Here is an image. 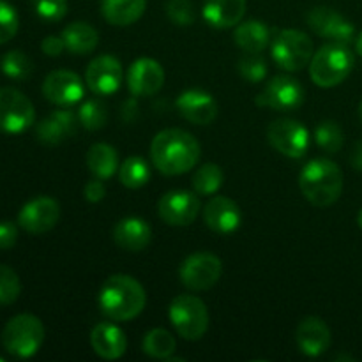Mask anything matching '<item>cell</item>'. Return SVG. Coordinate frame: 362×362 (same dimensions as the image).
Returning a JSON list of instances; mask_svg holds the SVG:
<instances>
[{
	"instance_id": "1",
	"label": "cell",
	"mask_w": 362,
	"mask_h": 362,
	"mask_svg": "<svg viewBox=\"0 0 362 362\" xmlns=\"http://www.w3.org/2000/svg\"><path fill=\"white\" fill-rule=\"evenodd\" d=\"M151 158L163 175H182L193 170L200 159V144L187 131L170 127L154 136Z\"/></svg>"
},
{
	"instance_id": "2",
	"label": "cell",
	"mask_w": 362,
	"mask_h": 362,
	"mask_svg": "<svg viewBox=\"0 0 362 362\" xmlns=\"http://www.w3.org/2000/svg\"><path fill=\"white\" fill-rule=\"evenodd\" d=\"M145 303V288L127 274L110 276L98 293L99 310L112 322L134 320L144 311Z\"/></svg>"
},
{
	"instance_id": "3",
	"label": "cell",
	"mask_w": 362,
	"mask_h": 362,
	"mask_svg": "<svg viewBox=\"0 0 362 362\" xmlns=\"http://www.w3.org/2000/svg\"><path fill=\"white\" fill-rule=\"evenodd\" d=\"M299 187L304 198L315 207H331L341 197V168L331 159H311L300 172Z\"/></svg>"
},
{
	"instance_id": "4",
	"label": "cell",
	"mask_w": 362,
	"mask_h": 362,
	"mask_svg": "<svg viewBox=\"0 0 362 362\" xmlns=\"http://www.w3.org/2000/svg\"><path fill=\"white\" fill-rule=\"evenodd\" d=\"M354 69V55L346 45L329 42L322 46L310 62V76L315 85L331 88L349 78Z\"/></svg>"
},
{
	"instance_id": "5",
	"label": "cell",
	"mask_w": 362,
	"mask_h": 362,
	"mask_svg": "<svg viewBox=\"0 0 362 362\" xmlns=\"http://www.w3.org/2000/svg\"><path fill=\"white\" fill-rule=\"evenodd\" d=\"M45 341V325L35 315H16L2 331V346L16 359L35 356Z\"/></svg>"
},
{
	"instance_id": "6",
	"label": "cell",
	"mask_w": 362,
	"mask_h": 362,
	"mask_svg": "<svg viewBox=\"0 0 362 362\" xmlns=\"http://www.w3.org/2000/svg\"><path fill=\"white\" fill-rule=\"evenodd\" d=\"M168 317L180 338L197 341L209 329V311L202 299L191 293L177 296L168 306Z\"/></svg>"
},
{
	"instance_id": "7",
	"label": "cell",
	"mask_w": 362,
	"mask_h": 362,
	"mask_svg": "<svg viewBox=\"0 0 362 362\" xmlns=\"http://www.w3.org/2000/svg\"><path fill=\"white\" fill-rule=\"evenodd\" d=\"M313 53V41L310 35L296 28H285L278 32L272 41V59L281 69L290 73L310 66Z\"/></svg>"
},
{
	"instance_id": "8",
	"label": "cell",
	"mask_w": 362,
	"mask_h": 362,
	"mask_svg": "<svg viewBox=\"0 0 362 362\" xmlns=\"http://www.w3.org/2000/svg\"><path fill=\"white\" fill-rule=\"evenodd\" d=\"M34 122L35 110L30 99L18 88H0V133L20 134Z\"/></svg>"
},
{
	"instance_id": "9",
	"label": "cell",
	"mask_w": 362,
	"mask_h": 362,
	"mask_svg": "<svg viewBox=\"0 0 362 362\" xmlns=\"http://www.w3.org/2000/svg\"><path fill=\"white\" fill-rule=\"evenodd\" d=\"M223 274V262L216 255L200 251L193 253L180 265V281L191 292H205L219 281Z\"/></svg>"
},
{
	"instance_id": "10",
	"label": "cell",
	"mask_w": 362,
	"mask_h": 362,
	"mask_svg": "<svg viewBox=\"0 0 362 362\" xmlns=\"http://www.w3.org/2000/svg\"><path fill=\"white\" fill-rule=\"evenodd\" d=\"M267 140L279 154L300 159L310 148V133L300 122L292 119H278L267 127Z\"/></svg>"
},
{
	"instance_id": "11",
	"label": "cell",
	"mask_w": 362,
	"mask_h": 362,
	"mask_svg": "<svg viewBox=\"0 0 362 362\" xmlns=\"http://www.w3.org/2000/svg\"><path fill=\"white\" fill-rule=\"evenodd\" d=\"M304 103V88L296 78L276 76L257 95V105L276 112H292Z\"/></svg>"
},
{
	"instance_id": "12",
	"label": "cell",
	"mask_w": 362,
	"mask_h": 362,
	"mask_svg": "<svg viewBox=\"0 0 362 362\" xmlns=\"http://www.w3.org/2000/svg\"><path fill=\"white\" fill-rule=\"evenodd\" d=\"M60 219V205L55 198L37 197L27 202L18 212V225L32 235H41L55 228Z\"/></svg>"
},
{
	"instance_id": "13",
	"label": "cell",
	"mask_w": 362,
	"mask_h": 362,
	"mask_svg": "<svg viewBox=\"0 0 362 362\" xmlns=\"http://www.w3.org/2000/svg\"><path fill=\"white\" fill-rule=\"evenodd\" d=\"M308 25H310L315 34L329 39L331 42L349 45L356 37V28H354V25L343 14L331 9V7H313L308 13Z\"/></svg>"
},
{
	"instance_id": "14",
	"label": "cell",
	"mask_w": 362,
	"mask_h": 362,
	"mask_svg": "<svg viewBox=\"0 0 362 362\" xmlns=\"http://www.w3.org/2000/svg\"><path fill=\"white\" fill-rule=\"evenodd\" d=\"M124 69L119 59L112 55H99L85 71V83L95 95H112L122 87Z\"/></svg>"
},
{
	"instance_id": "15",
	"label": "cell",
	"mask_w": 362,
	"mask_h": 362,
	"mask_svg": "<svg viewBox=\"0 0 362 362\" xmlns=\"http://www.w3.org/2000/svg\"><path fill=\"white\" fill-rule=\"evenodd\" d=\"M42 95L57 106H73L83 99L85 85L73 71L57 69L42 81Z\"/></svg>"
},
{
	"instance_id": "16",
	"label": "cell",
	"mask_w": 362,
	"mask_h": 362,
	"mask_svg": "<svg viewBox=\"0 0 362 362\" xmlns=\"http://www.w3.org/2000/svg\"><path fill=\"white\" fill-rule=\"evenodd\" d=\"M200 212V200L191 191H170L158 202V214L166 225L189 226Z\"/></svg>"
},
{
	"instance_id": "17",
	"label": "cell",
	"mask_w": 362,
	"mask_h": 362,
	"mask_svg": "<svg viewBox=\"0 0 362 362\" xmlns=\"http://www.w3.org/2000/svg\"><path fill=\"white\" fill-rule=\"evenodd\" d=\"M165 85V69L154 59H138L127 69V88L134 98L158 94Z\"/></svg>"
},
{
	"instance_id": "18",
	"label": "cell",
	"mask_w": 362,
	"mask_h": 362,
	"mask_svg": "<svg viewBox=\"0 0 362 362\" xmlns=\"http://www.w3.org/2000/svg\"><path fill=\"white\" fill-rule=\"evenodd\" d=\"M177 112L191 124L197 126H207L214 122L218 117V103L209 92L200 88H189L184 90L175 101Z\"/></svg>"
},
{
	"instance_id": "19",
	"label": "cell",
	"mask_w": 362,
	"mask_h": 362,
	"mask_svg": "<svg viewBox=\"0 0 362 362\" xmlns=\"http://www.w3.org/2000/svg\"><path fill=\"white\" fill-rule=\"evenodd\" d=\"M204 221L207 228H211L219 235H230L239 230L243 214L240 209L232 198L214 197L204 209Z\"/></svg>"
},
{
	"instance_id": "20",
	"label": "cell",
	"mask_w": 362,
	"mask_h": 362,
	"mask_svg": "<svg viewBox=\"0 0 362 362\" xmlns=\"http://www.w3.org/2000/svg\"><path fill=\"white\" fill-rule=\"evenodd\" d=\"M78 115L69 110H55L35 126V136L45 145H59L78 129Z\"/></svg>"
},
{
	"instance_id": "21",
	"label": "cell",
	"mask_w": 362,
	"mask_h": 362,
	"mask_svg": "<svg viewBox=\"0 0 362 362\" xmlns=\"http://www.w3.org/2000/svg\"><path fill=\"white\" fill-rule=\"evenodd\" d=\"M296 341L304 356L318 357L331 346V331L324 320L308 317L297 325Z\"/></svg>"
},
{
	"instance_id": "22",
	"label": "cell",
	"mask_w": 362,
	"mask_h": 362,
	"mask_svg": "<svg viewBox=\"0 0 362 362\" xmlns=\"http://www.w3.org/2000/svg\"><path fill=\"white\" fill-rule=\"evenodd\" d=\"M92 350L98 354L101 359L117 361L126 354L127 338L120 327H117L112 322H101L95 325L90 332Z\"/></svg>"
},
{
	"instance_id": "23",
	"label": "cell",
	"mask_w": 362,
	"mask_h": 362,
	"mask_svg": "<svg viewBox=\"0 0 362 362\" xmlns=\"http://www.w3.org/2000/svg\"><path fill=\"white\" fill-rule=\"evenodd\" d=\"M112 237L119 247L136 253L151 244L152 228L141 218H124L115 225Z\"/></svg>"
},
{
	"instance_id": "24",
	"label": "cell",
	"mask_w": 362,
	"mask_h": 362,
	"mask_svg": "<svg viewBox=\"0 0 362 362\" xmlns=\"http://www.w3.org/2000/svg\"><path fill=\"white\" fill-rule=\"evenodd\" d=\"M246 0H205L202 16L214 28H232L243 21Z\"/></svg>"
},
{
	"instance_id": "25",
	"label": "cell",
	"mask_w": 362,
	"mask_h": 362,
	"mask_svg": "<svg viewBox=\"0 0 362 362\" xmlns=\"http://www.w3.org/2000/svg\"><path fill=\"white\" fill-rule=\"evenodd\" d=\"M147 0H103L101 13L110 25L127 27L144 16Z\"/></svg>"
},
{
	"instance_id": "26",
	"label": "cell",
	"mask_w": 362,
	"mask_h": 362,
	"mask_svg": "<svg viewBox=\"0 0 362 362\" xmlns=\"http://www.w3.org/2000/svg\"><path fill=\"white\" fill-rule=\"evenodd\" d=\"M233 41L246 53H260L271 42V28L260 20L244 21L233 30Z\"/></svg>"
},
{
	"instance_id": "27",
	"label": "cell",
	"mask_w": 362,
	"mask_h": 362,
	"mask_svg": "<svg viewBox=\"0 0 362 362\" xmlns=\"http://www.w3.org/2000/svg\"><path fill=\"white\" fill-rule=\"evenodd\" d=\"M66 49L73 55H88L99 45V34L92 25L85 21H74L62 30Z\"/></svg>"
},
{
	"instance_id": "28",
	"label": "cell",
	"mask_w": 362,
	"mask_h": 362,
	"mask_svg": "<svg viewBox=\"0 0 362 362\" xmlns=\"http://www.w3.org/2000/svg\"><path fill=\"white\" fill-rule=\"evenodd\" d=\"M87 166L92 175L106 180L119 168V156L112 145L94 144L87 152Z\"/></svg>"
},
{
	"instance_id": "29",
	"label": "cell",
	"mask_w": 362,
	"mask_h": 362,
	"mask_svg": "<svg viewBox=\"0 0 362 362\" xmlns=\"http://www.w3.org/2000/svg\"><path fill=\"white\" fill-rule=\"evenodd\" d=\"M119 179L127 189H140L151 179V166L140 156H131L120 165Z\"/></svg>"
},
{
	"instance_id": "30",
	"label": "cell",
	"mask_w": 362,
	"mask_h": 362,
	"mask_svg": "<svg viewBox=\"0 0 362 362\" xmlns=\"http://www.w3.org/2000/svg\"><path fill=\"white\" fill-rule=\"evenodd\" d=\"M141 349L147 354L148 357H154V359L166 361L168 357L173 356L177 349V341L172 336V332H168L166 329H152L145 334L144 343H141Z\"/></svg>"
},
{
	"instance_id": "31",
	"label": "cell",
	"mask_w": 362,
	"mask_h": 362,
	"mask_svg": "<svg viewBox=\"0 0 362 362\" xmlns=\"http://www.w3.org/2000/svg\"><path fill=\"white\" fill-rule=\"evenodd\" d=\"M223 182H225V173L216 163L202 165L193 175V189L200 197L216 194L223 187Z\"/></svg>"
},
{
	"instance_id": "32",
	"label": "cell",
	"mask_w": 362,
	"mask_h": 362,
	"mask_svg": "<svg viewBox=\"0 0 362 362\" xmlns=\"http://www.w3.org/2000/svg\"><path fill=\"white\" fill-rule=\"evenodd\" d=\"M2 73L14 81H27L34 73V64L30 57L25 55L21 49H11L0 60Z\"/></svg>"
},
{
	"instance_id": "33",
	"label": "cell",
	"mask_w": 362,
	"mask_h": 362,
	"mask_svg": "<svg viewBox=\"0 0 362 362\" xmlns=\"http://www.w3.org/2000/svg\"><path fill=\"white\" fill-rule=\"evenodd\" d=\"M78 120H80L81 126L88 131H98L101 127L106 126V120H108V110L106 105L99 99H87L80 105L78 108Z\"/></svg>"
},
{
	"instance_id": "34",
	"label": "cell",
	"mask_w": 362,
	"mask_h": 362,
	"mask_svg": "<svg viewBox=\"0 0 362 362\" xmlns=\"http://www.w3.org/2000/svg\"><path fill=\"white\" fill-rule=\"evenodd\" d=\"M315 140L320 148H324L329 154H336V152L341 151L343 144H345V136H343V131L334 120H324L317 126L315 129Z\"/></svg>"
},
{
	"instance_id": "35",
	"label": "cell",
	"mask_w": 362,
	"mask_h": 362,
	"mask_svg": "<svg viewBox=\"0 0 362 362\" xmlns=\"http://www.w3.org/2000/svg\"><path fill=\"white\" fill-rule=\"evenodd\" d=\"M21 293V281L16 271L7 265H0V306L16 303Z\"/></svg>"
},
{
	"instance_id": "36",
	"label": "cell",
	"mask_w": 362,
	"mask_h": 362,
	"mask_svg": "<svg viewBox=\"0 0 362 362\" xmlns=\"http://www.w3.org/2000/svg\"><path fill=\"white\" fill-rule=\"evenodd\" d=\"M165 9L166 16L177 27H189L197 20V11L191 0H168Z\"/></svg>"
},
{
	"instance_id": "37",
	"label": "cell",
	"mask_w": 362,
	"mask_h": 362,
	"mask_svg": "<svg viewBox=\"0 0 362 362\" xmlns=\"http://www.w3.org/2000/svg\"><path fill=\"white\" fill-rule=\"evenodd\" d=\"M239 73L250 83H260L267 76V62L260 57V53H247L239 60Z\"/></svg>"
},
{
	"instance_id": "38",
	"label": "cell",
	"mask_w": 362,
	"mask_h": 362,
	"mask_svg": "<svg viewBox=\"0 0 362 362\" xmlns=\"http://www.w3.org/2000/svg\"><path fill=\"white\" fill-rule=\"evenodd\" d=\"M20 28V18L11 4L0 0V45H6L16 35Z\"/></svg>"
},
{
	"instance_id": "39",
	"label": "cell",
	"mask_w": 362,
	"mask_h": 362,
	"mask_svg": "<svg viewBox=\"0 0 362 362\" xmlns=\"http://www.w3.org/2000/svg\"><path fill=\"white\" fill-rule=\"evenodd\" d=\"M35 14L48 23H57L67 14V0H32Z\"/></svg>"
},
{
	"instance_id": "40",
	"label": "cell",
	"mask_w": 362,
	"mask_h": 362,
	"mask_svg": "<svg viewBox=\"0 0 362 362\" xmlns=\"http://www.w3.org/2000/svg\"><path fill=\"white\" fill-rule=\"evenodd\" d=\"M18 226L13 221H0V251H7L16 244Z\"/></svg>"
},
{
	"instance_id": "41",
	"label": "cell",
	"mask_w": 362,
	"mask_h": 362,
	"mask_svg": "<svg viewBox=\"0 0 362 362\" xmlns=\"http://www.w3.org/2000/svg\"><path fill=\"white\" fill-rule=\"evenodd\" d=\"M83 194H85V198L90 202V204H98V202H101L103 198L106 197V187H105V184H103V180L98 179V177H94L92 180H88V182L85 184Z\"/></svg>"
},
{
	"instance_id": "42",
	"label": "cell",
	"mask_w": 362,
	"mask_h": 362,
	"mask_svg": "<svg viewBox=\"0 0 362 362\" xmlns=\"http://www.w3.org/2000/svg\"><path fill=\"white\" fill-rule=\"evenodd\" d=\"M41 49L45 55L59 57L66 49V42H64L62 35H48V37L42 39Z\"/></svg>"
},
{
	"instance_id": "43",
	"label": "cell",
	"mask_w": 362,
	"mask_h": 362,
	"mask_svg": "<svg viewBox=\"0 0 362 362\" xmlns=\"http://www.w3.org/2000/svg\"><path fill=\"white\" fill-rule=\"evenodd\" d=\"M136 101L134 99H129V101H126L122 105V119L126 120V122H133L134 117H136Z\"/></svg>"
},
{
	"instance_id": "44",
	"label": "cell",
	"mask_w": 362,
	"mask_h": 362,
	"mask_svg": "<svg viewBox=\"0 0 362 362\" xmlns=\"http://www.w3.org/2000/svg\"><path fill=\"white\" fill-rule=\"evenodd\" d=\"M350 165H352V168L362 172V140L357 141L356 147H354V151H352V154H350Z\"/></svg>"
},
{
	"instance_id": "45",
	"label": "cell",
	"mask_w": 362,
	"mask_h": 362,
	"mask_svg": "<svg viewBox=\"0 0 362 362\" xmlns=\"http://www.w3.org/2000/svg\"><path fill=\"white\" fill-rule=\"evenodd\" d=\"M356 49H357V53H359V55L362 57V32H361V35H359V37H357V42H356Z\"/></svg>"
},
{
	"instance_id": "46",
	"label": "cell",
	"mask_w": 362,
	"mask_h": 362,
	"mask_svg": "<svg viewBox=\"0 0 362 362\" xmlns=\"http://www.w3.org/2000/svg\"><path fill=\"white\" fill-rule=\"evenodd\" d=\"M357 225H359V228L362 230V209H361L359 216H357Z\"/></svg>"
},
{
	"instance_id": "47",
	"label": "cell",
	"mask_w": 362,
	"mask_h": 362,
	"mask_svg": "<svg viewBox=\"0 0 362 362\" xmlns=\"http://www.w3.org/2000/svg\"><path fill=\"white\" fill-rule=\"evenodd\" d=\"M359 117H361V122H362V101H361V105H359Z\"/></svg>"
},
{
	"instance_id": "48",
	"label": "cell",
	"mask_w": 362,
	"mask_h": 362,
	"mask_svg": "<svg viewBox=\"0 0 362 362\" xmlns=\"http://www.w3.org/2000/svg\"><path fill=\"white\" fill-rule=\"evenodd\" d=\"M0 362H4V357H0Z\"/></svg>"
}]
</instances>
